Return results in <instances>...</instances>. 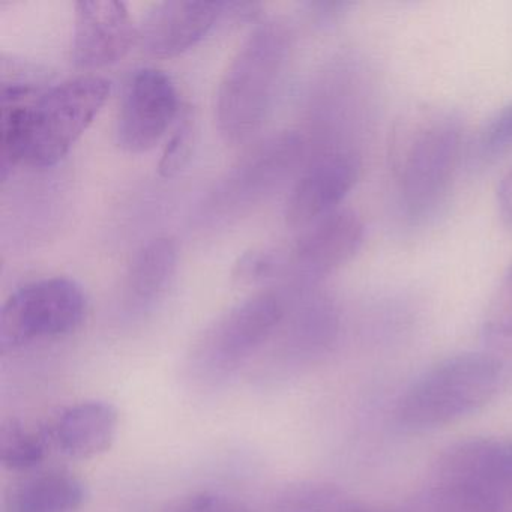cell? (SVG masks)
Instances as JSON below:
<instances>
[{
    "instance_id": "cell-1",
    "label": "cell",
    "mask_w": 512,
    "mask_h": 512,
    "mask_svg": "<svg viewBox=\"0 0 512 512\" xmlns=\"http://www.w3.org/2000/svg\"><path fill=\"white\" fill-rule=\"evenodd\" d=\"M110 95L103 77L82 76L49 89L26 83L2 91V169L52 167L67 157L74 143L97 118Z\"/></svg>"
},
{
    "instance_id": "cell-2",
    "label": "cell",
    "mask_w": 512,
    "mask_h": 512,
    "mask_svg": "<svg viewBox=\"0 0 512 512\" xmlns=\"http://www.w3.org/2000/svg\"><path fill=\"white\" fill-rule=\"evenodd\" d=\"M463 122L445 107L410 109L395 124L389 166L398 205L410 223H424L443 205L460 164Z\"/></svg>"
},
{
    "instance_id": "cell-3",
    "label": "cell",
    "mask_w": 512,
    "mask_h": 512,
    "mask_svg": "<svg viewBox=\"0 0 512 512\" xmlns=\"http://www.w3.org/2000/svg\"><path fill=\"white\" fill-rule=\"evenodd\" d=\"M289 50L287 26L266 22L248 35L233 56L218 86L215 104L218 130L230 145L248 142L262 128Z\"/></svg>"
},
{
    "instance_id": "cell-4",
    "label": "cell",
    "mask_w": 512,
    "mask_h": 512,
    "mask_svg": "<svg viewBox=\"0 0 512 512\" xmlns=\"http://www.w3.org/2000/svg\"><path fill=\"white\" fill-rule=\"evenodd\" d=\"M505 377V365L493 353L443 359L401 395L395 422L406 431H428L460 421L494 400Z\"/></svg>"
},
{
    "instance_id": "cell-5",
    "label": "cell",
    "mask_w": 512,
    "mask_h": 512,
    "mask_svg": "<svg viewBox=\"0 0 512 512\" xmlns=\"http://www.w3.org/2000/svg\"><path fill=\"white\" fill-rule=\"evenodd\" d=\"M286 299L278 293L251 296L218 317L194 343L185 376L199 389L224 385L238 373L286 317Z\"/></svg>"
},
{
    "instance_id": "cell-6",
    "label": "cell",
    "mask_w": 512,
    "mask_h": 512,
    "mask_svg": "<svg viewBox=\"0 0 512 512\" xmlns=\"http://www.w3.org/2000/svg\"><path fill=\"white\" fill-rule=\"evenodd\" d=\"M88 311L85 290L70 278L32 281L19 287L0 313V350L22 349L80 328Z\"/></svg>"
},
{
    "instance_id": "cell-7",
    "label": "cell",
    "mask_w": 512,
    "mask_h": 512,
    "mask_svg": "<svg viewBox=\"0 0 512 512\" xmlns=\"http://www.w3.org/2000/svg\"><path fill=\"white\" fill-rule=\"evenodd\" d=\"M305 155V142L295 133L266 140L245 155L212 191L208 211L212 217H226L250 208L286 181Z\"/></svg>"
},
{
    "instance_id": "cell-8",
    "label": "cell",
    "mask_w": 512,
    "mask_h": 512,
    "mask_svg": "<svg viewBox=\"0 0 512 512\" xmlns=\"http://www.w3.org/2000/svg\"><path fill=\"white\" fill-rule=\"evenodd\" d=\"M181 115L175 83L164 71L145 67L128 77L116 118V142L130 154L151 151Z\"/></svg>"
},
{
    "instance_id": "cell-9",
    "label": "cell",
    "mask_w": 512,
    "mask_h": 512,
    "mask_svg": "<svg viewBox=\"0 0 512 512\" xmlns=\"http://www.w3.org/2000/svg\"><path fill=\"white\" fill-rule=\"evenodd\" d=\"M433 482L512 500V437H473L454 443L437 458Z\"/></svg>"
},
{
    "instance_id": "cell-10",
    "label": "cell",
    "mask_w": 512,
    "mask_h": 512,
    "mask_svg": "<svg viewBox=\"0 0 512 512\" xmlns=\"http://www.w3.org/2000/svg\"><path fill=\"white\" fill-rule=\"evenodd\" d=\"M361 170L358 155L346 149L316 158L290 191L286 223L293 229H307L341 209L340 203L358 184Z\"/></svg>"
},
{
    "instance_id": "cell-11",
    "label": "cell",
    "mask_w": 512,
    "mask_h": 512,
    "mask_svg": "<svg viewBox=\"0 0 512 512\" xmlns=\"http://www.w3.org/2000/svg\"><path fill=\"white\" fill-rule=\"evenodd\" d=\"M365 241V224L356 212L338 209L304 229L287 257V269L314 284L347 265Z\"/></svg>"
},
{
    "instance_id": "cell-12",
    "label": "cell",
    "mask_w": 512,
    "mask_h": 512,
    "mask_svg": "<svg viewBox=\"0 0 512 512\" xmlns=\"http://www.w3.org/2000/svg\"><path fill=\"white\" fill-rule=\"evenodd\" d=\"M139 41V29L119 0H82L76 4L73 61L79 68L109 67L125 58Z\"/></svg>"
},
{
    "instance_id": "cell-13",
    "label": "cell",
    "mask_w": 512,
    "mask_h": 512,
    "mask_svg": "<svg viewBox=\"0 0 512 512\" xmlns=\"http://www.w3.org/2000/svg\"><path fill=\"white\" fill-rule=\"evenodd\" d=\"M223 2L167 0L155 4L143 17L139 44L155 58H173L196 46L224 14Z\"/></svg>"
},
{
    "instance_id": "cell-14",
    "label": "cell",
    "mask_w": 512,
    "mask_h": 512,
    "mask_svg": "<svg viewBox=\"0 0 512 512\" xmlns=\"http://www.w3.org/2000/svg\"><path fill=\"white\" fill-rule=\"evenodd\" d=\"M119 413L106 401H82L59 410L47 425V442L62 455L88 460L104 454L115 442Z\"/></svg>"
},
{
    "instance_id": "cell-15",
    "label": "cell",
    "mask_w": 512,
    "mask_h": 512,
    "mask_svg": "<svg viewBox=\"0 0 512 512\" xmlns=\"http://www.w3.org/2000/svg\"><path fill=\"white\" fill-rule=\"evenodd\" d=\"M338 331L340 316L332 299L322 293H310L287 325L284 355L298 362L314 361L334 346Z\"/></svg>"
},
{
    "instance_id": "cell-16",
    "label": "cell",
    "mask_w": 512,
    "mask_h": 512,
    "mask_svg": "<svg viewBox=\"0 0 512 512\" xmlns=\"http://www.w3.org/2000/svg\"><path fill=\"white\" fill-rule=\"evenodd\" d=\"M178 262V245L161 236L143 245L127 272L124 286L125 307L130 311L151 308L169 287Z\"/></svg>"
},
{
    "instance_id": "cell-17",
    "label": "cell",
    "mask_w": 512,
    "mask_h": 512,
    "mask_svg": "<svg viewBox=\"0 0 512 512\" xmlns=\"http://www.w3.org/2000/svg\"><path fill=\"white\" fill-rule=\"evenodd\" d=\"M88 499L82 479L68 470L37 473L20 482L7 500V512H77Z\"/></svg>"
},
{
    "instance_id": "cell-18",
    "label": "cell",
    "mask_w": 512,
    "mask_h": 512,
    "mask_svg": "<svg viewBox=\"0 0 512 512\" xmlns=\"http://www.w3.org/2000/svg\"><path fill=\"white\" fill-rule=\"evenodd\" d=\"M274 512H376L337 485L298 482L284 488L274 503Z\"/></svg>"
},
{
    "instance_id": "cell-19",
    "label": "cell",
    "mask_w": 512,
    "mask_h": 512,
    "mask_svg": "<svg viewBox=\"0 0 512 512\" xmlns=\"http://www.w3.org/2000/svg\"><path fill=\"white\" fill-rule=\"evenodd\" d=\"M407 512H512V500L493 499L433 482L413 499Z\"/></svg>"
},
{
    "instance_id": "cell-20",
    "label": "cell",
    "mask_w": 512,
    "mask_h": 512,
    "mask_svg": "<svg viewBox=\"0 0 512 512\" xmlns=\"http://www.w3.org/2000/svg\"><path fill=\"white\" fill-rule=\"evenodd\" d=\"M46 434L37 433L16 419L0 428V461L7 469L25 472L43 463L47 454Z\"/></svg>"
},
{
    "instance_id": "cell-21",
    "label": "cell",
    "mask_w": 512,
    "mask_h": 512,
    "mask_svg": "<svg viewBox=\"0 0 512 512\" xmlns=\"http://www.w3.org/2000/svg\"><path fill=\"white\" fill-rule=\"evenodd\" d=\"M194 143V119L188 110L181 113L175 130L170 136L169 142L164 146L161 155L158 172L163 178H173L178 175L191 157Z\"/></svg>"
},
{
    "instance_id": "cell-22",
    "label": "cell",
    "mask_w": 512,
    "mask_h": 512,
    "mask_svg": "<svg viewBox=\"0 0 512 512\" xmlns=\"http://www.w3.org/2000/svg\"><path fill=\"white\" fill-rule=\"evenodd\" d=\"M286 268V259L277 251L251 250L235 263L233 280L242 286H251L277 277Z\"/></svg>"
},
{
    "instance_id": "cell-23",
    "label": "cell",
    "mask_w": 512,
    "mask_h": 512,
    "mask_svg": "<svg viewBox=\"0 0 512 512\" xmlns=\"http://www.w3.org/2000/svg\"><path fill=\"white\" fill-rule=\"evenodd\" d=\"M478 148L482 157L497 158L512 151V101L500 107L481 130Z\"/></svg>"
},
{
    "instance_id": "cell-24",
    "label": "cell",
    "mask_w": 512,
    "mask_h": 512,
    "mask_svg": "<svg viewBox=\"0 0 512 512\" xmlns=\"http://www.w3.org/2000/svg\"><path fill=\"white\" fill-rule=\"evenodd\" d=\"M172 512H253L241 500L227 494L203 491L178 503Z\"/></svg>"
},
{
    "instance_id": "cell-25",
    "label": "cell",
    "mask_w": 512,
    "mask_h": 512,
    "mask_svg": "<svg viewBox=\"0 0 512 512\" xmlns=\"http://www.w3.org/2000/svg\"><path fill=\"white\" fill-rule=\"evenodd\" d=\"M482 338L491 349L512 352V316L488 320L482 328Z\"/></svg>"
},
{
    "instance_id": "cell-26",
    "label": "cell",
    "mask_w": 512,
    "mask_h": 512,
    "mask_svg": "<svg viewBox=\"0 0 512 512\" xmlns=\"http://www.w3.org/2000/svg\"><path fill=\"white\" fill-rule=\"evenodd\" d=\"M497 208L500 217L512 226V167L502 176L496 190Z\"/></svg>"
},
{
    "instance_id": "cell-27",
    "label": "cell",
    "mask_w": 512,
    "mask_h": 512,
    "mask_svg": "<svg viewBox=\"0 0 512 512\" xmlns=\"http://www.w3.org/2000/svg\"><path fill=\"white\" fill-rule=\"evenodd\" d=\"M509 278H511V283H512V268H511V277H509Z\"/></svg>"
}]
</instances>
